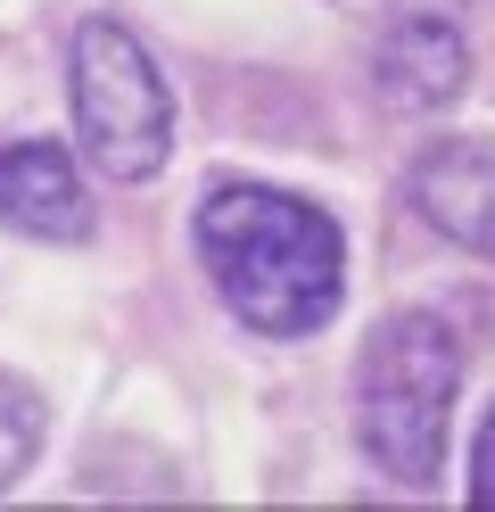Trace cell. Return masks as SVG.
<instances>
[{
  "mask_svg": "<svg viewBox=\"0 0 495 512\" xmlns=\"http://www.w3.org/2000/svg\"><path fill=\"white\" fill-rule=\"evenodd\" d=\"M190 248L207 265L223 314L256 339H322L347 306V232L306 190L223 174L190 207Z\"/></svg>",
  "mask_w": 495,
  "mask_h": 512,
  "instance_id": "6da1fadb",
  "label": "cell"
},
{
  "mask_svg": "<svg viewBox=\"0 0 495 512\" xmlns=\"http://www.w3.org/2000/svg\"><path fill=\"white\" fill-rule=\"evenodd\" d=\"M462 405V331L438 306H396L355 356V446L396 488H438Z\"/></svg>",
  "mask_w": 495,
  "mask_h": 512,
  "instance_id": "7a4b0ae2",
  "label": "cell"
},
{
  "mask_svg": "<svg viewBox=\"0 0 495 512\" xmlns=\"http://www.w3.org/2000/svg\"><path fill=\"white\" fill-rule=\"evenodd\" d=\"M66 116H75V149L99 182H157L174 157V83L149 58V42L124 17H83L75 50H66Z\"/></svg>",
  "mask_w": 495,
  "mask_h": 512,
  "instance_id": "3957f363",
  "label": "cell"
},
{
  "mask_svg": "<svg viewBox=\"0 0 495 512\" xmlns=\"http://www.w3.org/2000/svg\"><path fill=\"white\" fill-rule=\"evenodd\" d=\"M0 232L42 240V248H83L99 232L83 157L66 149V141H50V133L0 141Z\"/></svg>",
  "mask_w": 495,
  "mask_h": 512,
  "instance_id": "277c9868",
  "label": "cell"
},
{
  "mask_svg": "<svg viewBox=\"0 0 495 512\" xmlns=\"http://www.w3.org/2000/svg\"><path fill=\"white\" fill-rule=\"evenodd\" d=\"M405 199L446 248L495 265V141H471V133L429 141L405 174Z\"/></svg>",
  "mask_w": 495,
  "mask_h": 512,
  "instance_id": "5b68a950",
  "label": "cell"
},
{
  "mask_svg": "<svg viewBox=\"0 0 495 512\" xmlns=\"http://www.w3.org/2000/svg\"><path fill=\"white\" fill-rule=\"evenodd\" d=\"M462 83H471V50H462L454 34V17H396L380 50H372V91H380V108L388 116H438L462 100Z\"/></svg>",
  "mask_w": 495,
  "mask_h": 512,
  "instance_id": "8992f818",
  "label": "cell"
},
{
  "mask_svg": "<svg viewBox=\"0 0 495 512\" xmlns=\"http://www.w3.org/2000/svg\"><path fill=\"white\" fill-rule=\"evenodd\" d=\"M42 438H50L42 389H25L17 372H0V488H17V479L42 463Z\"/></svg>",
  "mask_w": 495,
  "mask_h": 512,
  "instance_id": "52a82bcc",
  "label": "cell"
},
{
  "mask_svg": "<svg viewBox=\"0 0 495 512\" xmlns=\"http://www.w3.org/2000/svg\"><path fill=\"white\" fill-rule=\"evenodd\" d=\"M471 496H479V504H495V405H487L479 446H471Z\"/></svg>",
  "mask_w": 495,
  "mask_h": 512,
  "instance_id": "ba28073f",
  "label": "cell"
}]
</instances>
